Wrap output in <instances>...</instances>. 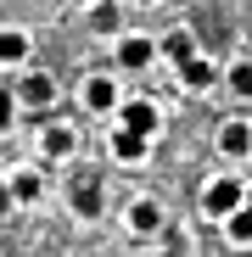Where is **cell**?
Returning a JSON list of instances; mask_svg holds the SVG:
<instances>
[{
	"mask_svg": "<svg viewBox=\"0 0 252 257\" xmlns=\"http://www.w3.org/2000/svg\"><path fill=\"white\" fill-rule=\"evenodd\" d=\"M235 207H246V185H241V179H213V185L202 190V212H207V218L224 224Z\"/></svg>",
	"mask_w": 252,
	"mask_h": 257,
	"instance_id": "cell-1",
	"label": "cell"
},
{
	"mask_svg": "<svg viewBox=\"0 0 252 257\" xmlns=\"http://www.w3.org/2000/svg\"><path fill=\"white\" fill-rule=\"evenodd\" d=\"M118 123L135 128V135H151V140H157V123H162V117H157V106H151L146 95H123V101H118Z\"/></svg>",
	"mask_w": 252,
	"mask_h": 257,
	"instance_id": "cell-2",
	"label": "cell"
},
{
	"mask_svg": "<svg viewBox=\"0 0 252 257\" xmlns=\"http://www.w3.org/2000/svg\"><path fill=\"white\" fill-rule=\"evenodd\" d=\"M112 56H118V67H123V73H140V67H151V62H157V39H146V34H123Z\"/></svg>",
	"mask_w": 252,
	"mask_h": 257,
	"instance_id": "cell-3",
	"label": "cell"
},
{
	"mask_svg": "<svg viewBox=\"0 0 252 257\" xmlns=\"http://www.w3.org/2000/svg\"><path fill=\"white\" fill-rule=\"evenodd\" d=\"M78 101H84V112H118V78H107V73H96V78H84L78 84Z\"/></svg>",
	"mask_w": 252,
	"mask_h": 257,
	"instance_id": "cell-4",
	"label": "cell"
},
{
	"mask_svg": "<svg viewBox=\"0 0 252 257\" xmlns=\"http://www.w3.org/2000/svg\"><path fill=\"white\" fill-rule=\"evenodd\" d=\"M12 90H17V106H51V101H56V78L39 67V73H23Z\"/></svg>",
	"mask_w": 252,
	"mask_h": 257,
	"instance_id": "cell-5",
	"label": "cell"
},
{
	"mask_svg": "<svg viewBox=\"0 0 252 257\" xmlns=\"http://www.w3.org/2000/svg\"><path fill=\"white\" fill-rule=\"evenodd\" d=\"M123 224H129L135 235H157V229H162V207H157L151 196H135L129 207H123Z\"/></svg>",
	"mask_w": 252,
	"mask_h": 257,
	"instance_id": "cell-6",
	"label": "cell"
},
{
	"mask_svg": "<svg viewBox=\"0 0 252 257\" xmlns=\"http://www.w3.org/2000/svg\"><path fill=\"white\" fill-rule=\"evenodd\" d=\"M219 151H224V157H235V162H241V157H252V123H246V117H230V123L219 128Z\"/></svg>",
	"mask_w": 252,
	"mask_h": 257,
	"instance_id": "cell-7",
	"label": "cell"
},
{
	"mask_svg": "<svg viewBox=\"0 0 252 257\" xmlns=\"http://www.w3.org/2000/svg\"><path fill=\"white\" fill-rule=\"evenodd\" d=\"M34 51V34L28 28H0V67H23Z\"/></svg>",
	"mask_w": 252,
	"mask_h": 257,
	"instance_id": "cell-8",
	"label": "cell"
},
{
	"mask_svg": "<svg viewBox=\"0 0 252 257\" xmlns=\"http://www.w3.org/2000/svg\"><path fill=\"white\" fill-rule=\"evenodd\" d=\"M112 157H118V162H146V157H151V135H135V128L118 123V135H112Z\"/></svg>",
	"mask_w": 252,
	"mask_h": 257,
	"instance_id": "cell-9",
	"label": "cell"
},
{
	"mask_svg": "<svg viewBox=\"0 0 252 257\" xmlns=\"http://www.w3.org/2000/svg\"><path fill=\"white\" fill-rule=\"evenodd\" d=\"M39 151H45L51 162H67V157L78 151V135H73V128H67V123H51V128H45V135H39Z\"/></svg>",
	"mask_w": 252,
	"mask_h": 257,
	"instance_id": "cell-10",
	"label": "cell"
},
{
	"mask_svg": "<svg viewBox=\"0 0 252 257\" xmlns=\"http://www.w3.org/2000/svg\"><path fill=\"white\" fill-rule=\"evenodd\" d=\"M157 56H162L168 67H185V62H191V56H202V51H196V39H191L185 28H174L168 39H157Z\"/></svg>",
	"mask_w": 252,
	"mask_h": 257,
	"instance_id": "cell-11",
	"label": "cell"
},
{
	"mask_svg": "<svg viewBox=\"0 0 252 257\" xmlns=\"http://www.w3.org/2000/svg\"><path fill=\"white\" fill-rule=\"evenodd\" d=\"M180 84H185V90H213V84H219V67L207 62V56H191V62L180 67Z\"/></svg>",
	"mask_w": 252,
	"mask_h": 257,
	"instance_id": "cell-12",
	"label": "cell"
},
{
	"mask_svg": "<svg viewBox=\"0 0 252 257\" xmlns=\"http://www.w3.org/2000/svg\"><path fill=\"white\" fill-rule=\"evenodd\" d=\"M73 212H78L84 224L101 218V179H90V185H78V190H73Z\"/></svg>",
	"mask_w": 252,
	"mask_h": 257,
	"instance_id": "cell-13",
	"label": "cell"
},
{
	"mask_svg": "<svg viewBox=\"0 0 252 257\" xmlns=\"http://www.w3.org/2000/svg\"><path fill=\"white\" fill-rule=\"evenodd\" d=\"M6 179H12V196H17V207L39 201V190H45V185H39V174H34V168H17V174H6Z\"/></svg>",
	"mask_w": 252,
	"mask_h": 257,
	"instance_id": "cell-14",
	"label": "cell"
},
{
	"mask_svg": "<svg viewBox=\"0 0 252 257\" xmlns=\"http://www.w3.org/2000/svg\"><path fill=\"white\" fill-rule=\"evenodd\" d=\"M224 235L235 240V246H252V207H235L230 218H224Z\"/></svg>",
	"mask_w": 252,
	"mask_h": 257,
	"instance_id": "cell-15",
	"label": "cell"
},
{
	"mask_svg": "<svg viewBox=\"0 0 252 257\" xmlns=\"http://www.w3.org/2000/svg\"><path fill=\"white\" fill-rule=\"evenodd\" d=\"M224 84H230L235 95H252V62H235V67L224 73Z\"/></svg>",
	"mask_w": 252,
	"mask_h": 257,
	"instance_id": "cell-16",
	"label": "cell"
},
{
	"mask_svg": "<svg viewBox=\"0 0 252 257\" xmlns=\"http://www.w3.org/2000/svg\"><path fill=\"white\" fill-rule=\"evenodd\" d=\"M12 123H17V90H6V84H0V135H6Z\"/></svg>",
	"mask_w": 252,
	"mask_h": 257,
	"instance_id": "cell-17",
	"label": "cell"
},
{
	"mask_svg": "<svg viewBox=\"0 0 252 257\" xmlns=\"http://www.w3.org/2000/svg\"><path fill=\"white\" fill-rule=\"evenodd\" d=\"M12 207H17V196H12V179H0V218H6Z\"/></svg>",
	"mask_w": 252,
	"mask_h": 257,
	"instance_id": "cell-18",
	"label": "cell"
},
{
	"mask_svg": "<svg viewBox=\"0 0 252 257\" xmlns=\"http://www.w3.org/2000/svg\"><path fill=\"white\" fill-rule=\"evenodd\" d=\"M129 6H162V0H129Z\"/></svg>",
	"mask_w": 252,
	"mask_h": 257,
	"instance_id": "cell-19",
	"label": "cell"
},
{
	"mask_svg": "<svg viewBox=\"0 0 252 257\" xmlns=\"http://www.w3.org/2000/svg\"><path fill=\"white\" fill-rule=\"evenodd\" d=\"M246 207H252V190H246Z\"/></svg>",
	"mask_w": 252,
	"mask_h": 257,
	"instance_id": "cell-20",
	"label": "cell"
},
{
	"mask_svg": "<svg viewBox=\"0 0 252 257\" xmlns=\"http://www.w3.org/2000/svg\"><path fill=\"white\" fill-rule=\"evenodd\" d=\"M84 6H90V0H84Z\"/></svg>",
	"mask_w": 252,
	"mask_h": 257,
	"instance_id": "cell-21",
	"label": "cell"
}]
</instances>
